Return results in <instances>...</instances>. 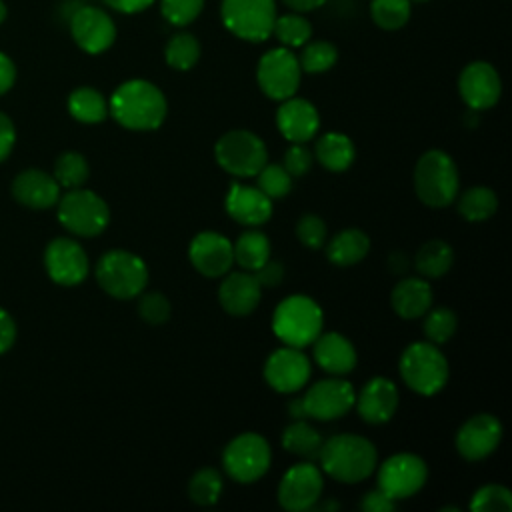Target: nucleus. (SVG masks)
<instances>
[{
  "label": "nucleus",
  "mask_w": 512,
  "mask_h": 512,
  "mask_svg": "<svg viewBox=\"0 0 512 512\" xmlns=\"http://www.w3.org/2000/svg\"><path fill=\"white\" fill-rule=\"evenodd\" d=\"M156 0H104V4L120 14H138L150 8Z\"/></svg>",
  "instance_id": "53"
},
{
  "label": "nucleus",
  "mask_w": 512,
  "mask_h": 512,
  "mask_svg": "<svg viewBox=\"0 0 512 512\" xmlns=\"http://www.w3.org/2000/svg\"><path fill=\"white\" fill-rule=\"evenodd\" d=\"M398 400L400 396H398L396 384L390 378L374 376L362 386L354 404L364 422L384 424L394 416L398 408Z\"/></svg>",
  "instance_id": "22"
},
{
  "label": "nucleus",
  "mask_w": 512,
  "mask_h": 512,
  "mask_svg": "<svg viewBox=\"0 0 512 512\" xmlns=\"http://www.w3.org/2000/svg\"><path fill=\"white\" fill-rule=\"evenodd\" d=\"M254 278L262 288H274L284 280V266L278 260H266L260 268L254 270Z\"/></svg>",
  "instance_id": "48"
},
{
  "label": "nucleus",
  "mask_w": 512,
  "mask_h": 512,
  "mask_svg": "<svg viewBox=\"0 0 512 512\" xmlns=\"http://www.w3.org/2000/svg\"><path fill=\"white\" fill-rule=\"evenodd\" d=\"M456 328H458V318L446 306H438V308L430 306L428 312L424 314V336L432 344L448 342L454 336Z\"/></svg>",
  "instance_id": "41"
},
{
  "label": "nucleus",
  "mask_w": 512,
  "mask_h": 512,
  "mask_svg": "<svg viewBox=\"0 0 512 512\" xmlns=\"http://www.w3.org/2000/svg\"><path fill=\"white\" fill-rule=\"evenodd\" d=\"M216 162L222 170L238 178H252L268 162V150L260 136L236 128L222 134L214 146Z\"/></svg>",
  "instance_id": "8"
},
{
  "label": "nucleus",
  "mask_w": 512,
  "mask_h": 512,
  "mask_svg": "<svg viewBox=\"0 0 512 512\" xmlns=\"http://www.w3.org/2000/svg\"><path fill=\"white\" fill-rule=\"evenodd\" d=\"M70 34L86 54H102L116 40V24L112 16L98 6H80L70 18Z\"/></svg>",
  "instance_id": "15"
},
{
  "label": "nucleus",
  "mask_w": 512,
  "mask_h": 512,
  "mask_svg": "<svg viewBox=\"0 0 512 512\" xmlns=\"http://www.w3.org/2000/svg\"><path fill=\"white\" fill-rule=\"evenodd\" d=\"M68 112L74 120L84 124H98L108 116V100L92 86H80L68 96Z\"/></svg>",
  "instance_id": "31"
},
{
  "label": "nucleus",
  "mask_w": 512,
  "mask_h": 512,
  "mask_svg": "<svg viewBox=\"0 0 512 512\" xmlns=\"http://www.w3.org/2000/svg\"><path fill=\"white\" fill-rule=\"evenodd\" d=\"M200 42L190 32H176L164 46V60L170 68L186 72L200 60Z\"/></svg>",
  "instance_id": "36"
},
{
  "label": "nucleus",
  "mask_w": 512,
  "mask_h": 512,
  "mask_svg": "<svg viewBox=\"0 0 512 512\" xmlns=\"http://www.w3.org/2000/svg\"><path fill=\"white\" fill-rule=\"evenodd\" d=\"M472 512H508L512 510V494L502 484H486L478 488L470 500Z\"/></svg>",
  "instance_id": "42"
},
{
  "label": "nucleus",
  "mask_w": 512,
  "mask_h": 512,
  "mask_svg": "<svg viewBox=\"0 0 512 512\" xmlns=\"http://www.w3.org/2000/svg\"><path fill=\"white\" fill-rule=\"evenodd\" d=\"M412 14L410 0H370V16L382 30H400Z\"/></svg>",
  "instance_id": "39"
},
{
  "label": "nucleus",
  "mask_w": 512,
  "mask_h": 512,
  "mask_svg": "<svg viewBox=\"0 0 512 512\" xmlns=\"http://www.w3.org/2000/svg\"><path fill=\"white\" fill-rule=\"evenodd\" d=\"M52 176L60 188H66V190L80 188L90 176V166L80 152L70 150L56 158Z\"/></svg>",
  "instance_id": "38"
},
{
  "label": "nucleus",
  "mask_w": 512,
  "mask_h": 512,
  "mask_svg": "<svg viewBox=\"0 0 512 512\" xmlns=\"http://www.w3.org/2000/svg\"><path fill=\"white\" fill-rule=\"evenodd\" d=\"M204 2L206 0H160V12L168 24L182 28L200 16Z\"/></svg>",
  "instance_id": "44"
},
{
  "label": "nucleus",
  "mask_w": 512,
  "mask_h": 512,
  "mask_svg": "<svg viewBox=\"0 0 512 512\" xmlns=\"http://www.w3.org/2000/svg\"><path fill=\"white\" fill-rule=\"evenodd\" d=\"M60 224L76 236H98L110 222V208L102 196L86 188H72L56 202Z\"/></svg>",
  "instance_id": "7"
},
{
  "label": "nucleus",
  "mask_w": 512,
  "mask_h": 512,
  "mask_svg": "<svg viewBox=\"0 0 512 512\" xmlns=\"http://www.w3.org/2000/svg\"><path fill=\"white\" fill-rule=\"evenodd\" d=\"M360 508L364 512H390L396 508V500L386 496L380 488H374L362 496Z\"/></svg>",
  "instance_id": "49"
},
{
  "label": "nucleus",
  "mask_w": 512,
  "mask_h": 512,
  "mask_svg": "<svg viewBox=\"0 0 512 512\" xmlns=\"http://www.w3.org/2000/svg\"><path fill=\"white\" fill-rule=\"evenodd\" d=\"M400 376L404 384L422 396L440 392L448 382V360L432 342H412L404 348L400 362Z\"/></svg>",
  "instance_id": "5"
},
{
  "label": "nucleus",
  "mask_w": 512,
  "mask_h": 512,
  "mask_svg": "<svg viewBox=\"0 0 512 512\" xmlns=\"http://www.w3.org/2000/svg\"><path fill=\"white\" fill-rule=\"evenodd\" d=\"M322 442L324 440L320 432L314 426H310L306 420H294L282 432V448L306 460L318 458Z\"/></svg>",
  "instance_id": "33"
},
{
  "label": "nucleus",
  "mask_w": 512,
  "mask_h": 512,
  "mask_svg": "<svg viewBox=\"0 0 512 512\" xmlns=\"http://www.w3.org/2000/svg\"><path fill=\"white\" fill-rule=\"evenodd\" d=\"M354 400L356 392L352 384L338 376L318 380L302 396L306 418H314L320 422L342 418L348 410H352Z\"/></svg>",
  "instance_id": "14"
},
{
  "label": "nucleus",
  "mask_w": 512,
  "mask_h": 512,
  "mask_svg": "<svg viewBox=\"0 0 512 512\" xmlns=\"http://www.w3.org/2000/svg\"><path fill=\"white\" fill-rule=\"evenodd\" d=\"M324 476L312 462H300L288 468L278 484V502L288 512L312 510L322 496Z\"/></svg>",
  "instance_id": "13"
},
{
  "label": "nucleus",
  "mask_w": 512,
  "mask_h": 512,
  "mask_svg": "<svg viewBox=\"0 0 512 512\" xmlns=\"http://www.w3.org/2000/svg\"><path fill=\"white\" fill-rule=\"evenodd\" d=\"M458 92L470 110L480 112L492 108L502 94L500 74L490 62H470L458 76Z\"/></svg>",
  "instance_id": "17"
},
{
  "label": "nucleus",
  "mask_w": 512,
  "mask_h": 512,
  "mask_svg": "<svg viewBox=\"0 0 512 512\" xmlns=\"http://www.w3.org/2000/svg\"><path fill=\"white\" fill-rule=\"evenodd\" d=\"M16 340L14 318L0 306V354L8 352Z\"/></svg>",
  "instance_id": "51"
},
{
  "label": "nucleus",
  "mask_w": 512,
  "mask_h": 512,
  "mask_svg": "<svg viewBox=\"0 0 512 512\" xmlns=\"http://www.w3.org/2000/svg\"><path fill=\"white\" fill-rule=\"evenodd\" d=\"M272 36L286 48H302L312 36V24L302 12L278 14L274 20Z\"/></svg>",
  "instance_id": "35"
},
{
  "label": "nucleus",
  "mask_w": 512,
  "mask_h": 512,
  "mask_svg": "<svg viewBox=\"0 0 512 512\" xmlns=\"http://www.w3.org/2000/svg\"><path fill=\"white\" fill-rule=\"evenodd\" d=\"M228 216L244 226H260L272 216V200L256 186L232 182L224 200Z\"/></svg>",
  "instance_id": "24"
},
{
  "label": "nucleus",
  "mask_w": 512,
  "mask_h": 512,
  "mask_svg": "<svg viewBox=\"0 0 512 512\" xmlns=\"http://www.w3.org/2000/svg\"><path fill=\"white\" fill-rule=\"evenodd\" d=\"M166 112L168 102L164 92L142 78L122 82L108 100V114H112L120 126L136 132L160 128Z\"/></svg>",
  "instance_id": "1"
},
{
  "label": "nucleus",
  "mask_w": 512,
  "mask_h": 512,
  "mask_svg": "<svg viewBox=\"0 0 512 512\" xmlns=\"http://www.w3.org/2000/svg\"><path fill=\"white\" fill-rule=\"evenodd\" d=\"M452 262H454V250L442 238L426 240L414 256V266L418 274L426 280L444 276L452 268Z\"/></svg>",
  "instance_id": "30"
},
{
  "label": "nucleus",
  "mask_w": 512,
  "mask_h": 512,
  "mask_svg": "<svg viewBox=\"0 0 512 512\" xmlns=\"http://www.w3.org/2000/svg\"><path fill=\"white\" fill-rule=\"evenodd\" d=\"M410 2H428V0H410Z\"/></svg>",
  "instance_id": "58"
},
{
  "label": "nucleus",
  "mask_w": 512,
  "mask_h": 512,
  "mask_svg": "<svg viewBox=\"0 0 512 512\" xmlns=\"http://www.w3.org/2000/svg\"><path fill=\"white\" fill-rule=\"evenodd\" d=\"M12 196L26 208L46 210L56 206L60 198V186L52 174L38 168H28L14 176Z\"/></svg>",
  "instance_id": "23"
},
{
  "label": "nucleus",
  "mask_w": 512,
  "mask_h": 512,
  "mask_svg": "<svg viewBox=\"0 0 512 512\" xmlns=\"http://www.w3.org/2000/svg\"><path fill=\"white\" fill-rule=\"evenodd\" d=\"M6 16H8V6L4 4V0H0V24L6 20Z\"/></svg>",
  "instance_id": "57"
},
{
  "label": "nucleus",
  "mask_w": 512,
  "mask_h": 512,
  "mask_svg": "<svg viewBox=\"0 0 512 512\" xmlns=\"http://www.w3.org/2000/svg\"><path fill=\"white\" fill-rule=\"evenodd\" d=\"M356 158L354 142L342 132H326L314 144V160L330 172H344Z\"/></svg>",
  "instance_id": "28"
},
{
  "label": "nucleus",
  "mask_w": 512,
  "mask_h": 512,
  "mask_svg": "<svg viewBox=\"0 0 512 512\" xmlns=\"http://www.w3.org/2000/svg\"><path fill=\"white\" fill-rule=\"evenodd\" d=\"M288 8H292L294 12H302V14H306V12H312V10H316V8H322L328 0H282Z\"/></svg>",
  "instance_id": "55"
},
{
  "label": "nucleus",
  "mask_w": 512,
  "mask_h": 512,
  "mask_svg": "<svg viewBox=\"0 0 512 512\" xmlns=\"http://www.w3.org/2000/svg\"><path fill=\"white\" fill-rule=\"evenodd\" d=\"M276 126L288 142L306 144L320 128V114L306 98H286L276 110Z\"/></svg>",
  "instance_id": "21"
},
{
  "label": "nucleus",
  "mask_w": 512,
  "mask_h": 512,
  "mask_svg": "<svg viewBox=\"0 0 512 512\" xmlns=\"http://www.w3.org/2000/svg\"><path fill=\"white\" fill-rule=\"evenodd\" d=\"M326 224L320 216L316 214H304L296 222V236L302 246L310 250H318L326 242Z\"/></svg>",
  "instance_id": "46"
},
{
  "label": "nucleus",
  "mask_w": 512,
  "mask_h": 512,
  "mask_svg": "<svg viewBox=\"0 0 512 512\" xmlns=\"http://www.w3.org/2000/svg\"><path fill=\"white\" fill-rule=\"evenodd\" d=\"M222 488V474L212 466H204L192 474L188 482V496L198 506H212L218 502Z\"/></svg>",
  "instance_id": "37"
},
{
  "label": "nucleus",
  "mask_w": 512,
  "mask_h": 512,
  "mask_svg": "<svg viewBox=\"0 0 512 512\" xmlns=\"http://www.w3.org/2000/svg\"><path fill=\"white\" fill-rule=\"evenodd\" d=\"M460 188L458 168L444 150H428L420 156L414 168V190L422 204L430 208H444Z\"/></svg>",
  "instance_id": "3"
},
{
  "label": "nucleus",
  "mask_w": 512,
  "mask_h": 512,
  "mask_svg": "<svg viewBox=\"0 0 512 512\" xmlns=\"http://www.w3.org/2000/svg\"><path fill=\"white\" fill-rule=\"evenodd\" d=\"M428 478L426 462L410 452H400L386 458L378 468V486L392 500L410 498Z\"/></svg>",
  "instance_id": "12"
},
{
  "label": "nucleus",
  "mask_w": 512,
  "mask_h": 512,
  "mask_svg": "<svg viewBox=\"0 0 512 512\" xmlns=\"http://www.w3.org/2000/svg\"><path fill=\"white\" fill-rule=\"evenodd\" d=\"M314 162V154L304 146V144H296L292 142V146L284 152V168L292 178H300L304 174H308V170L312 168Z\"/></svg>",
  "instance_id": "47"
},
{
  "label": "nucleus",
  "mask_w": 512,
  "mask_h": 512,
  "mask_svg": "<svg viewBox=\"0 0 512 512\" xmlns=\"http://www.w3.org/2000/svg\"><path fill=\"white\" fill-rule=\"evenodd\" d=\"M96 280L100 288L118 300H130L144 292L148 284L146 262L128 250H108L96 262Z\"/></svg>",
  "instance_id": "6"
},
{
  "label": "nucleus",
  "mask_w": 512,
  "mask_h": 512,
  "mask_svg": "<svg viewBox=\"0 0 512 512\" xmlns=\"http://www.w3.org/2000/svg\"><path fill=\"white\" fill-rule=\"evenodd\" d=\"M502 440V424L494 414L470 416L456 432V450L464 460L476 462L490 456Z\"/></svg>",
  "instance_id": "19"
},
{
  "label": "nucleus",
  "mask_w": 512,
  "mask_h": 512,
  "mask_svg": "<svg viewBox=\"0 0 512 512\" xmlns=\"http://www.w3.org/2000/svg\"><path fill=\"white\" fill-rule=\"evenodd\" d=\"M272 462V450L264 436L256 432H244L232 438L224 452H222V464L226 474L240 482V484H252L260 480Z\"/></svg>",
  "instance_id": "10"
},
{
  "label": "nucleus",
  "mask_w": 512,
  "mask_h": 512,
  "mask_svg": "<svg viewBox=\"0 0 512 512\" xmlns=\"http://www.w3.org/2000/svg\"><path fill=\"white\" fill-rule=\"evenodd\" d=\"M14 82H16V64L8 54L0 52V96L6 94L14 86Z\"/></svg>",
  "instance_id": "52"
},
{
  "label": "nucleus",
  "mask_w": 512,
  "mask_h": 512,
  "mask_svg": "<svg viewBox=\"0 0 512 512\" xmlns=\"http://www.w3.org/2000/svg\"><path fill=\"white\" fill-rule=\"evenodd\" d=\"M262 298V286L250 272H226L218 288L220 306L232 316H248Z\"/></svg>",
  "instance_id": "25"
},
{
  "label": "nucleus",
  "mask_w": 512,
  "mask_h": 512,
  "mask_svg": "<svg viewBox=\"0 0 512 512\" xmlns=\"http://www.w3.org/2000/svg\"><path fill=\"white\" fill-rule=\"evenodd\" d=\"M408 268H410V260H408L406 252H400V250L390 252V256H388V270L392 274L402 276V274L408 272Z\"/></svg>",
  "instance_id": "54"
},
{
  "label": "nucleus",
  "mask_w": 512,
  "mask_h": 512,
  "mask_svg": "<svg viewBox=\"0 0 512 512\" xmlns=\"http://www.w3.org/2000/svg\"><path fill=\"white\" fill-rule=\"evenodd\" d=\"M322 308L304 294L284 298L272 314V330L280 342L294 348H304L322 332Z\"/></svg>",
  "instance_id": "4"
},
{
  "label": "nucleus",
  "mask_w": 512,
  "mask_h": 512,
  "mask_svg": "<svg viewBox=\"0 0 512 512\" xmlns=\"http://www.w3.org/2000/svg\"><path fill=\"white\" fill-rule=\"evenodd\" d=\"M286 408H288V414H290L294 420H306V412H304L302 398H292Z\"/></svg>",
  "instance_id": "56"
},
{
  "label": "nucleus",
  "mask_w": 512,
  "mask_h": 512,
  "mask_svg": "<svg viewBox=\"0 0 512 512\" xmlns=\"http://www.w3.org/2000/svg\"><path fill=\"white\" fill-rule=\"evenodd\" d=\"M188 258L192 266L206 278H220L230 272L234 264L232 242L212 230L200 232L190 240Z\"/></svg>",
  "instance_id": "20"
},
{
  "label": "nucleus",
  "mask_w": 512,
  "mask_h": 512,
  "mask_svg": "<svg viewBox=\"0 0 512 512\" xmlns=\"http://www.w3.org/2000/svg\"><path fill=\"white\" fill-rule=\"evenodd\" d=\"M172 314V306L168 302V298L160 292H146L140 296L138 300V316L152 326H160L164 322H168Z\"/></svg>",
  "instance_id": "45"
},
{
  "label": "nucleus",
  "mask_w": 512,
  "mask_h": 512,
  "mask_svg": "<svg viewBox=\"0 0 512 512\" xmlns=\"http://www.w3.org/2000/svg\"><path fill=\"white\" fill-rule=\"evenodd\" d=\"M498 210L496 192L488 186H472L464 190L458 200V212L468 222H482L494 216Z\"/></svg>",
  "instance_id": "34"
},
{
  "label": "nucleus",
  "mask_w": 512,
  "mask_h": 512,
  "mask_svg": "<svg viewBox=\"0 0 512 512\" xmlns=\"http://www.w3.org/2000/svg\"><path fill=\"white\" fill-rule=\"evenodd\" d=\"M370 250V238L358 228L340 230L326 246V256L336 266H352Z\"/></svg>",
  "instance_id": "29"
},
{
  "label": "nucleus",
  "mask_w": 512,
  "mask_h": 512,
  "mask_svg": "<svg viewBox=\"0 0 512 512\" xmlns=\"http://www.w3.org/2000/svg\"><path fill=\"white\" fill-rule=\"evenodd\" d=\"M16 144V128L8 114L0 112V162H4Z\"/></svg>",
  "instance_id": "50"
},
{
  "label": "nucleus",
  "mask_w": 512,
  "mask_h": 512,
  "mask_svg": "<svg viewBox=\"0 0 512 512\" xmlns=\"http://www.w3.org/2000/svg\"><path fill=\"white\" fill-rule=\"evenodd\" d=\"M234 262H238L244 270L254 272L270 258V240L264 232L252 228L242 232L232 244Z\"/></svg>",
  "instance_id": "32"
},
{
  "label": "nucleus",
  "mask_w": 512,
  "mask_h": 512,
  "mask_svg": "<svg viewBox=\"0 0 512 512\" xmlns=\"http://www.w3.org/2000/svg\"><path fill=\"white\" fill-rule=\"evenodd\" d=\"M302 78V68L298 62V56L286 48H270L264 52L256 66V80L260 90L270 100H286L296 94Z\"/></svg>",
  "instance_id": "11"
},
{
  "label": "nucleus",
  "mask_w": 512,
  "mask_h": 512,
  "mask_svg": "<svg viewBox=\"0 0 512 512\" xmlns=\"http://www.w3.org/2000/svg\"><path fill=\"white\" fill-rule=\"evenodd\" d=\"M256 180H258V188L270 198V200H276V198H284L286 194H290L292 190V176L286 172V168L282 164H264L258 174H256Z\"/></svg>",
  "instance_id": "43"
},
{
  "label": "nucleus",
  "mask_w": 512,
  "mask_h": 512,
  "mask_svg": "<svg viewBox=\"0 0 512 512\" xmlns=\"http://www.w3.org/2000/svg\"><path fill=\"white\" fill-rule=\"evenodd\" d=\"M310 378V360L300 348L284 346L274 350L264 362V380L282 394L298 392Z\"/></svg>",
  "instance_id": "18"
},
{
  "label": "nucleus",
  "mask_w": 512,
  "mask_h": 512,
  "mask_svg": "<svg viewBox=\"0 0 512 512\" xmlns=\"http://www.w3.org/2000/svg\"><path fill=\"white\" fill-rule=\"evenodd\" d=\"M44 268L56 284L76 286L88 276L90 262L76 240L60 236L48 242L44 250Z\"/></svg>",
  "instance_id": "16"
},
{
  "label": "nucleus",
  "mask_w": 512,
  "mask_h": 512,
  "mask_svg": "<svg viewBox=\"0 0 512 512\" xmlns=\"http://www.w3.org/2000/svg\"><path fill=\"white\" fill-rule=\"evenodd\" d=\"M432 298H434L432 288L428 280L422 276L402 278L390 294L394 312L404 320H414L424 316L432 306Z\"/></svg>",
  "instance_id": "27"
},
{
  "label": "nucleus",
  "mask_w": 512,
  "mask_h": 512,
  "mask_svg": "<svg viewBox=\"0 0 512 512\" xmlns=\"http://www.w3.org/2000/svg\"><path fill=\"white\" fill-rule=\"evenodd\" d=\"M338 60V48L328 40H308L302 46V54L298 56L302 72L322 74L330 70Z\"/></svg>",
  "instance_id": "40"
},
{
  "label": "nucleus",
  "mask_w": 512,
  "mask_h": 512,
  "mask_svg": "<svg viewBox=\"0 0 512 512\" xmlns=\"http://www.w3.org/2000/svg\"><path fill=\"white\" fill-rule=\"evenodd\" d=\"M314 344V360L322 370L334 376H344L356 368V348L352 342L338 334V332H326L318 334Z\"/></svg>",
  "instance_id": "26"
},
{
  "label": "nucleus",
  "mask_w": 512,
  "mask_h": 512,
  "mask_svg": "<svg viewBox=\"0 0 512 512\" xmlns=\"http://www.w3.org/2000/svg\"><path fill=\"white\" fill-rule=\"evenodd\" d=\"M320 468L338 482L356 484L368 478L378 462L374 444L358 434H336L322 442Z\"/></svg>",
  "instance_id": "2"
},
{
  "label": "nucleus",
  "mask_w": 512,
  "mask_h": 512,
  "mask_svg": "<svg viewBox=\"0 0 512 512\" xmlns=\"http://www.w3.org/2000/svg\"><path fill=\"white\" fill-rule=\"evenodd\" d=\"M276 16V0H222L220 4L224 28L246 42L268 40Z\"/></svg>",
  "instance_id": "9"
}]
</instances>
